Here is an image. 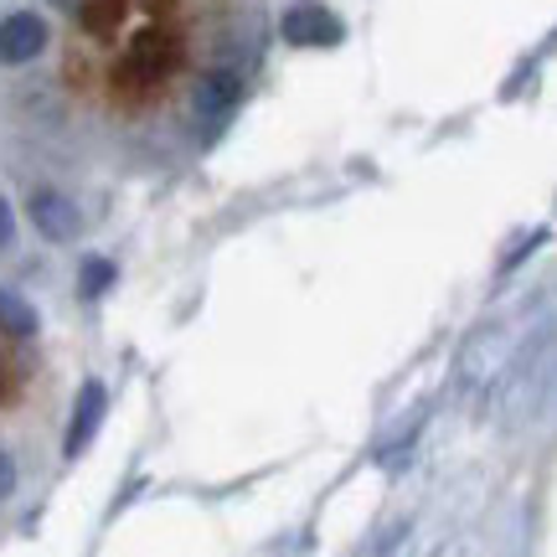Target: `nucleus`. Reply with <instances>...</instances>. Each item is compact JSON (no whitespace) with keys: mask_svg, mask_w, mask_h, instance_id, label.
Segmentation results:
<instances>
[{"mask_svg":"<svg viewBox=\"0 0 557 557\" xmlns=\"http://www.w3.org/2000/svg\"><path fill=\"white\" fill-rule=\"evenodd\" d=\"M16 459H11V455H5V449H0V500H11V496H16Z\"/></svg>","mask_w":557,"mask_h":557,"instance_id":"obj_10","label":"nucleus"},{"mask_svg":"<svg viewBox=\"0 0 557 557\" xmlns=\"http://www.w3.org/2000/svg\"><path fill=\"white\" fill-rule=\"evenodd\" d=\"M26 218H32V227H37L47 243H73L83 233L78 201L67 197V191H58V186H37V191L26 197Z\"/></svg>","mask_w":557,"mask_h":557,"instance_id":"obj_2","label":"nucleus"},{"mask_svg":"<svg viewBox=\"0 0 557 557\" xmlns=\"http://www.w3.org/2000/svg\"><path fill=\"white\" fill-rule=\"evenodd\" d=\"M103 408H109L103 382H83L78 408H73V423H67V455H83V449H88V438L99 434V423H103Z\"/></svg>","mask_w":557,"mask_h":557,"instance_id":"obj_6","label":"nucleus"},{"mask_svg":"<svg viewBox=\"0 0 557 557\" xmlns=\"http://www.w3.org/2000/svg\"><path fill=\"white\" fill-rule=\"evenodd\" d=\"M0 325H5L11 336H32V331H37V315H32V305H21L16 295L0 289Z\"/></svg>","mask_w":557,"mask_h":557,"instance_id":"obj_8","label":"nucleus"},{"mask_svg":"<svg viewBox=\"0 0 557 557\" xmlns=\"http://www.w3.org/2000/svg\"><path fill=\"white\" fill-rule=\"evenodd\" d=\"M243 103V73L238 67H207L191 88V114L201 124H222Z\"/></svg>","mask_w":557,"mask_h":557,"instance_id":"obj_4","label":"nucleus"},{"mask_svg":"<svg viewBox=\"0 0 557 557\" xmlns=\"http://www.w3.org/2000/svg\"><path fill=\"white\" fill-rule=\"evenodd\" d=\"M176 58H181V47L165 26H139L135 37H129V47H124L120 78L129 83V88H156L160 78H171Z\"/></svg>","mask_w":557,"mask_h":557,"instance_id":"obj_1","label":"nucleus"},{"mask_svg":"<svg viewBox=\"0 0 557 557\" xmlns=\"http://www.w3.org/2000/svg\"><path fill=\"white\" fill-rule=\"evenodd\" d=\"M11 238H16V212H11V201L0 191V248H11Z\"/></svg>","mask_w":557,"mask_h":557,"instance_id":"obj_11","label":"nucleus"},{"mask_svg":"<svg viewBox=\"0 0 557 557\" xmlns=\"http://www.w3.org/2000/svg\"><path fill=\"white\" fill-rule=\"evenodd\" d=\"M78 21L88 37H109L124 21V0H88V5H78Z\"/></svg>","mask_w":557,"mask_h":557,"instance_id":"obj_7","label":"nucleus"},{"mask_svg":"<svg viewBox=\"0 0 557 557\" xmlns=\"http://www.w3.org/2000/svg\"><path fill=\"white\" fill-rule=\"evenodd\" d=\"M278 37L289 41V47H336L346 37V26H341L336 11H325V5H289L284 16H278Z\"/></svg>","mask_w":557,"mask_h":557,"instance_id":"obj_5","label":"nucleus"},{"mask_svg":"<svg viewBox=\"0 0 557 557\" xmlns=\"http://www.w3.org/2000/svg\"><path fill=\"white\" fill-rule=\"evenodd\" d=\"M114 278H120V269H114L109 259H88V263H83V278H78V295L83 299H99Z\"/></svg>","mask_w":557,"mask_h":557,"instance_id":"obj_9","label":"nucleus"},{"mask_svg":"<svg viewBox=\"0 0 557 557\" xmlns=\"http://www.w3.org/2000/svg\"><path fill=\"white\" fill-rule=\"evenodd\" d=\"M52 5H58V11H78L83 0H52Z\"/></svg>","mask_w":557,"mask_h":557,"instance_id":"obj_12","label":"nucleus"},{"mask_svg":"<svg viewBox=\"0 0 557 557\" xmlns=\"http://www.w3.org/2000/svg\"><path fill=\"white\" fill-rule=\"evenodd\" d=\"M47 41H52V26H47V16H37V11L0 16V62H5V67L37 62L41 52H47Z\"/></svg>","mask_w":557,"mask_h":557,"instance_id":"obj_3","label":"nucleus"}]
</instances>
